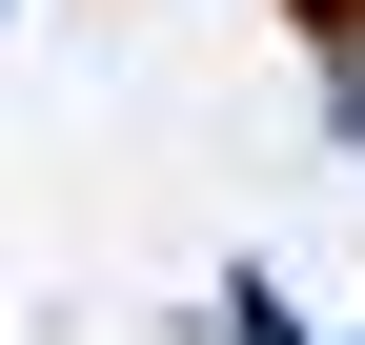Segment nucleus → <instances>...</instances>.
<instances>
[{
	"label": "nucleus",
	"mask_w": 365,
	"mask_h": 345,
	"mask_svg": "<svg viewBox=\"0 0 365 345\" xmlns=\"http://www.w3.org/2000/svg\"><path fill=\"white\" fill-rule=\"evenodd\" d=\"M284 21H304V41H365V0H284Z\"/></svg>",
	"instance_id": "obj_1"
}]
</instances>
